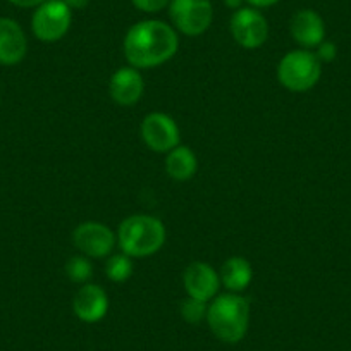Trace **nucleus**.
<instances>
[{"label":"nucleus","mask_w":351,"mask_h":351,"mask_svg":"<svg viewBox=\"0 0 351 351\" xmlns=\"http://www.w3.org/2000/svg\"><path fill=\"white\" fill-rule=\"evenodd\" d=\"M133 258L126 253L112 255L106 263V276L112 282H126L133 276Z\"/></svg>","instance_id":"obj_17"},{"label":"nucleus","mask_w":351,"mask_h":351,"mask_svg":"<svg viewBox=\"0 0 351 351\" xmlns=\"http://www.w3.org/2000/svg\"><path fill=\"white\" fill-rule=\"evenodd\" d=\"M336 53H337L336 45H334L332 42H326V40H324V42L317 47L315 56L320 62H332V60L336 59Z\"/></svg>","instance_id":"obj_21"},{"label":"nucleus","mask_w":351,"mask_h":351,"mask_svg":"<svg viewBox=\"0 0 351 351\" xmlns=\"http://www.w3.org/2000/svg\"><path fill=\"white\" fill-rule=\"evenodd\" d=\"M73 243L88 258H106L117 245V236L109 226L88 221L73 231Z\"/></svg>","instance_id":"obj_8"},{"label":"nucleus","mask_w":351,"mask_h":351,"mask_svg":"<svg viewBox=\"0 0 351 351\" xmlns=\"http://www.w3.org/2000/svg\"><path fill=\"white\" fill-rule=\"evenodd\" d=\"M28 52V40L21 25L11 18H0V64L16 66Z\"/></svg>","instance_id":"obj_14"},{"label":"nucleus","mask_w":351,"mask_h":351,"mask_svg":"<svg viewBox=\"0 0 351 351\" xmlns=\"http://www.w3.org/2000/svg\"><path fill=\"white\" fill-rule=\"evenodd\" d=\"M117 245L131 258L155 255L164 246L167 231L160 219L147 214L130 215L117 229Z\"/></svg>","instance_id":"obj_3"},{"label":"nucleus","mask_w":351,"mask_h":351,"mask_svg":"<svg viewBox=\"0 0 351 351\" xmlns=\"http://www.w3.org/2000/svg\"><path fill=\"white\" fill-rule=\"evenodd\" d=\"M169 16L174 29L186 36H200L210 28L214 8L210 0H171Z\"/></svg>","instance_id":"obj_6"},{"label":"nucleus","mask_w":351,"mask_h":351,"mask_svg":"<svg viewBox=\"0 0 351 351\" xmlns=\"http://www.w3.org/2000/svg\"><path fill=\"white\" fill-rule=\"evenodd\" d=\"M141 138L150 150L169 154L180 145V126L169 114L150 112L141 123Z\"/></svg>","instance_id":"obj_9"},{"label":"nucleus","mask_w":351,"mask_h":351,"mask_svg":"<svg viewBox=\"0 0 351 351\" xmlns=\"http://www.w3.org/2000/svg\"><path fill=\"white\" fill-rule=\"evenodd\" d=\"M243 2H245V0H224L226 8L232 9V11H238V9H241Z\"/></svg>","instance_id":"obj_25"},{"label":"nucleus","mask_w":351,"mask_h":351,"mask_svg":"<svg viewBox=\"0 0 351 351\" xmlns=\"http://www.w3.org/2000/svg\"><path fill=\"white\" fill-rule=\"evenodd\" d=\"M205 320L214 336L222 343H239L248 332L250 302L238 293L215 296L208 305Z\"/></svg>","instance_id":"obj_2"},{"label":"nucleus","mask_w":351,"mask_h":351,"mask_svg":"<svg viewBox=\"0 0 351 351\" xmlns=\"http://www.w3.org/2000/svg\"><path fill=\"white\" fill-rule=\"evenodd\" d=\"M252 8L255 9H263V8H271V5H276L281 0H246Z\"/></svg>","instance_id":"obj_23"},{"label":"nucleus","mask_w":351,"mask_h":351,"mask_svg":"<svg viewBox=\"0 0 351 351\" xmlns=\"http://www.w3.org/2000/svg\"><path fill=\"white\" fill-rule=\"evenodd\" d=\"M289 32L295 42L302 45L303 49H313L319 47L326 38V25L320 18L319 12L312 9H302L295 12L289 21Z\"/></svg>","instance_id":"obj_13"},{"label":"nucleus","mask_w":351,"mask_h":351,"mask_svg":"<svg viewBox=\"0 0 351 351\" xmlns=\"http://www.w3.org/2000/svg\"><path fill=\"white\" fill-rule=\"evenodd\" d=\"M73 310L74 315L80 320L86 324H95L107 315L109 296L102 286L86 282L74 295Z\"/></svg>","instance_id":"obj_11"},{"label":"nucleus","mask_w":351,"mask_h":351,"mask_svg":"<svg viewBox=\"0 0 351 351\" xmlns=\"http://www.w3.org/2000/svg\"><path fill=\"white\" fill-rule=\"evenodd\" d=\"M207 302L191 298V296L184 298L183 303H181V315H183V319L188 324H193V326H197L202 320L207 319Z\"/></svg>","instance_id":"obj_19"},{"label":"nucleus","mask_w":351,"mask_h":351,"mask_svg":"<svg viewBox=\"0 0 351 351\" xmlns=\"http://www.w3.org/2000/svg\"><path fill=\"white\" fill-rule=\"evenodd\" d=\"M183 285L191 298L212 302L221 288V278H219V272H215V269L208 263L193 262L184 269Z\"/></svg>","instance_id":"obj_10"},{"label":"nucleus","mask_w":351,"mask_h":351,"mask_svg":"<svg viewBox=\"0 0 351 351\" xmlns=\"http://www.w3.org/2000/svg\"><path fill=\"white\" fill-rule=\"evenodd\" d=\"M12 5H18V8H38V5H42L43 2H47V0H9Z\"/></svg>","instance_id":"obj_22"},{"label":"nucleus","mask_w":351,"mask_h":351,"mask_svg":"<svg viewBox=\"0 0 351 351\" xmlns=\"http://www.w3.org/2000/svg\"><path fill=\"white\" fill-rule=\"evenodd\" d=\"M67 5H69V9L73 11V9H84L86 8L92 0H64Z\"/></svg>","instance_id":"obj_24"},{"label":"nucleus","mask_w":351,"mask_h":351,"mask_svg":"<svg viewBox=\"0 0 351 351\" xmlns=\"http://www.w3.org/2000/svg\"><path fill=\"white\" fill-rule=\"evenodd\" d=\"M229 29L238 45L243 49H258L269 38V23L265 16L255 8H241L234 11Z\"/></svg>","instance_id":"obj_7"},{"label":"nucleus","mask_w":351,"mask_h":351,"mask_svg":"<svg viewBox=\"0 0 351 351\" xmlns=\"http://www.w3.org/2000/svg\"><path fill=\"white\" fill-rule=\"evenodd\" d=\"M93 274V265L84 255H74L66 263V276L76 285H86Z\"/></svg>","instance_id":"obj_18"},{"label":"nucleus","mask_w":351,"mask_h":351,"mask_svg":"<svg viewBox=\"0 0 351 351\" xmlns=\"http://www.w3.org/2000/svg\"><path fill=\"white\" fill-rule=\"evenodd\" d=\"M198 160L193 150L183 145L172 148L165 157V172L174 181H190L197 174Z\"/></svg>","instance_id":"obj_16"},{"label":"nucleus","mask_w":351,"mask_h":351,"mask_svg":"<svg viewBox=\"0 0 351 351\" xmlns=\"http://www.w3.org/2000/svg\"><path fill=\"white\" fill-rule=\"evenodd\" d=\"M123 49L131 67L152 69L176 56L180 49V36L174 26L158 19H147L128 29Z\"/></svg>","instance_id":"obj_1"},{"label":"nucleus","mask_w":351,"mask_h":351,"mask_svg":"<svg viewBox=\"0 0 351 351\" xmlns=\"http://www.w3.org/2000/svg\"><path fill=\"white\" fill-rule=\"evenodd\" d=\"M131 4L141 12H147V14H155V12H160L162 9L169 8L171 0H131Z\"/></svg>","instance_id":"obj_20"},{"label":"nucleus","mask_w":351,"mask_h":351,"mask_svg":"<svg viewBox=\"0 0 351 351\" xmlns=\"http://www.w3.org/2000/svg\"><path fill=\"white\" fill-rule=\"evenodd\" d=\"M219 278H221V285L229 293L245 291L253 279L252 263L243 256H231L222 263Z\"/></svg>","instance_id":"obj_15"},{"label":"nucleus","mask_w":351,"mask_h":351,"mask_svg":"<svg viewBox=\"0 0 351 351\" xmlns=\"http://www.w3.org/2000/svg\"><path fill=\"white\" fill-rule=\"evenodd\" d=\"M109 92L121 107H131L143 97L145 81L136 67H121L110 76Z\"/></svg>","instance_id":"obj_12"},{"label":"nucleus","mask_w":351,"mask_h":351,"mask_svg":"<svg viewBox=\"0 0 351 351\" xmlns=\"http://www.w3.org/2000/svg\"><path fill=\"white\" fill-rule=\"evenodd\" d=\"M322 62L310 50H291L278 64V80L286 90L295 93L308 92L319 83Z\"/></svg>","instance_id":"obj_4"},{"label":"nucleus","mask_w":351,"mask_h":351,"mask_svg":"<svg viewBox=\"0 0 351 351\" xmlns=\"http://www.w3.org/2000/svg\"><path fill=\"white\" fill-rule=\"evenodd\" d=\"M71 23L73 11L64 0H47L33 12L32 29L40 42L53 43L66 36Z\"/></svg>","instance_id":"obj_5"}]
</instances>
